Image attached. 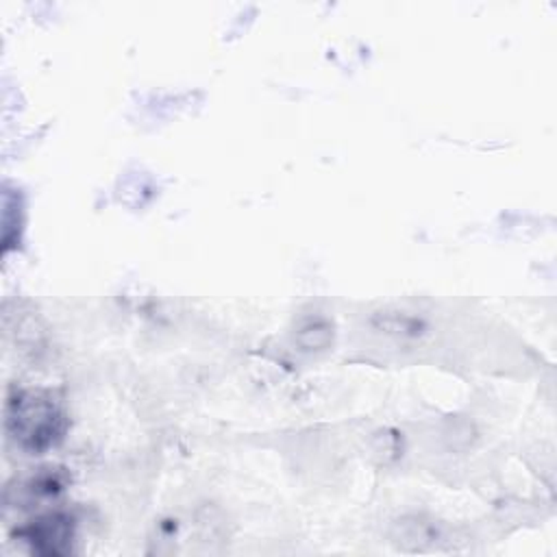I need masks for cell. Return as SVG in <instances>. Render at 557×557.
Wrapping results in <instances>:
<instances>
[{
    "label": "cell",
    "instance_id": "6da1fadb",
    "mask_svg": "<svg viewBox=\"0 0 557 557\" xmlns=\"http://www.w3.org/2000/svg\"><path fill=\"white\" fill-rule=\"evenodd\" d=\"M7 429L22 448L41 453L63 437L65 418L50 396L15 392L7 403Z\"/></svg>",
    "mask_w": 557,
    "mask_h": 557
},
{
    "label": "cell",
    "instance_id": "7a4b0ae2",
    "mask_svg": "<svg viewBox=\"0 0 557 557\" xmlns=\"http://www.w3.org/2000/svg\"><path fill=\"white\" fill-rule=\"evenodd\" d=\"M17 535L37 553L61 555L67 553L72 544V518L65 513H46L20 529Z\"/></svg>",
    "mask_w": 557,
    "mask_h": 557
}]
</instances>
